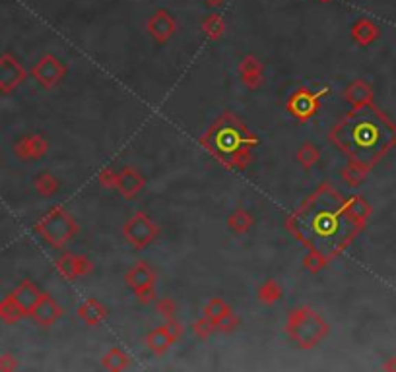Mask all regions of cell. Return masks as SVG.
<instances>
[{
	"label": "cell",
	"mask_w": 396,
	"mask_h": 372,
	"mask_svg": "<svg viewBox=\"0 0 396 372\" xmlns=\"http://www.w3.org/2000/svg\"><path fill=\"white\" fill-rule=\"evenodd\" d=\"M253 225H255V217H253V214H251L249 210H245V208H237V210H233L231 214L227 215V227H229V231H233L235 235L249 233Z\"/></svg>",
	"instance_id": "obj_21"
},
{
	"label": "cell",
	"mask_w": 396,
	"mask_h": 372,
	"mask_svg": "<svg viewBox=\"0 0 396 372\" xmlns=\"http://www.w3.org/2000/svg\"><path fill=\"white\" fill-rule=\"evenodd\" d=\"M60 316H62V308L49 293H41L39 301L30 310V318L41 327H51L55 322H58Z\"/></svg>",
	"instance_id": "obj_11"
},
{
	"label": "cell",
	"mask_w": 396,
	"mask_h": 372,
	"mask_svg": "<svg viewBox=\"0 0 396 372\" xmlns=\"http://www.w3.org/2000/svg\"><path fill=\"white\" fill-rule=\"evenodd\" d=\"M156 312H158L161 318H165V320L175 318V312H177V303H175V299H171V297H161V299H158V303H156Z\"/></svg>",
	"instance_id": "obj_34"
},
{
	"label": "cell",
	"mask_w": 396,
	"mask_h": 372,
	"mask_svg": "<svg viewBox=\"0 0 396 372\" xmlns=\"http://www.w3.org/2000/svg\"><path fill=\"white\" fill-rule=\"evenodd\" d=\"M2 93H4V91H2V90H0V95H2Z\"/></svg>",
	"instance_id": "obj_44"
},
{
	"label": "cell",
	"mask_w": 396,
	"mask_h": 372,
	"mask_svg": "<svg viewBox=\"0 0 396 372\" xmlns=\"http://www.w3.org/2000/svg\"><path fill=\"white\" fill-rule=\"evenodd\" d=\"M117 177H119V173L111 167H105V169L100 171V175H97V181L102 184L103 188H107V190H113L117 188Z\"/></svg>",
	"instance_id": "obj_36"
},
{
	"label": "cell",
	"mask_w": 396,
	"mask_h": 372,
	"mask_svg": "<svg viewBox=\"0 0 396 372\" xmlns=\"http://www.w3.org/2000/svg\"><path fill=\"white\" fill-rule=\"evenodd\" d=\"M35 192L39 194V196H43V198H51V196H55L60 188V182L58 179L53 175V173H49V171H43V173H39L37 177H35L34 181Z\"/></svg>",
	"instance_id": "obj_26"
},
{
	"label": "cell",
	"mask_w": 396,
	"mask_h": 372,
	"mask_svg": "<svg viewBox=\"0 0 396 372\" xmlns=\"http://www.w3.org/2000/svg\"><path fill=\"white\" fill-rule=\"evenodd\" d=\"M18 369V359L10 355V353H4L0 355V372H12Z\"/></svg>",
	"instance_id": "obj_39"
},
{
	"label": "cell",
	"mask_w": 396,
	"mask_h": 372,
	"mask_svg": "<svg viewBox=\"0 0 396 372\" xmlns=\"http://www.w3.org/2000/svg\"><path fill=\"white\" fill-rule=\"evenodd\" d=\"M198 142L208 153H212L226 167L235 151L243 147L259 146V138L249 132L247 124L241 123L233 113L220 116V121L212 124V128Z\"/></svg>",
	"instance_id": "obj_3"
},
{
	"label": "cell",
	"mask_w": 396,
	"mask_h": 372,
	"mask_svg": "<svg viewBox=\"0 0 396 372\" xmlns=\"http://www.w3.org/2000/svg\"><path fill=\"white\" fill-rule=\"evenodd\" d=\"M49 151V142L43 134H25L14 144L16 158L23 161H37L45 158Z\"/></svg>",
	"instance_id": "obj_10"
},
{
	"label": "cell",
	"mask_w": 396,
	"mask_h": 372,
	"mask_svg": "<svg viewBox=\"0 0 396 372\" xmlns=\"http://www.w3.org/2000/svg\"><path fill=\"white\" fill-rule=\"evenodd\" d=\"M136 299H138V303H142V305H150L154 299H156V289H154V285L152 287H144V289H138L135 291Z\"/></svg>",
	"instance_id": "obj_40"
},
{
	"label": "cell",
	"mask_w": 396,
	"mask_h": 372,
	"mask_svg": "<svg viewBox=\"0 0 396 372\" xmlns=\"http://www.w3.org/2000/svg\"><path fill=\"white\" fill-rule=\"evenodd\" d=\"M239 78L245 88L259 90L264 82V64L255 55H247L239 64Z\"/></svg>",
	"instance_id": "obj_14"
},
{
	"label": "cell",
	"mask_w": 396,
	"mask_h": 372,
	"mask_svg": "<svg viewBox=\"0 0 396 372\" xmlns=\"http://www.w3.org/2000/svg\"><path fill=\"white\" fill-rule=\"evenodd\" d=\"M78 316L80 320H82L84 324H88V326H100L102 322L107 320L109 308L102 305L97 299H86V301L78 306Z\"/></svg>",
	"instance_id": "obj_17"
},
{
	"label": "cell",
	"mask_w": 396,
	"mask_h": 372,
	"mask_svg": "<svg viewBox=\"0 0 396 372\" xmlns=\"http://www.w3.org/2000/svg\"><path fill=\"white\" fill-rule=\"evenodd\" d=\"M379 35H381L379 25L371 22V20H367V18H360L358 22L351 25V39L360 47H369L379 39Z\"/></svg>",
	"instance_id": "obj_19"
},
{
	"label": "cell",
	"mask_w": 396,
	"mask_h": 372,
	"mask_svg": "<svg viewBox=\"0 0 396 372\" xmlns=\"http://www.w3.org/2000/svg\"><path fill=\"white\" fill-rule=\"evenodd\" d=\"M25 79H27V70L20 64L18 58L10 53L0 55V90L4 93H12L16 88H20Z\"/></svg>",
	"instance_id": "obj_9"
},
{
	"label": "cell",
	"mask_w": 396,
	"mask_h": 372,
	"mask_svg": "<svg viewBox=\"0 0 396 372\" xmlns=\"http://www.w3.org/2000/svg\"><path fill=\"white\" fill-rule=\"evenodd\" d=\"M371 212H373L371 206L363 196H350L348 200H344V214L362 229L367 223V219L371 217Z\"/></svg>",
	"instance_id": "obj_18"
},
{
	"label": "cell",
	"mask_w": 396,
	"mask_h": 372,
	"mask_svg": "<svg viewBox=\"0 0 396 372\" xmlns=\"http://www.w3.org/2000/svg\"><path fill=\"white\" fill-rule=\"evenodd\" d=\"M329 256H325L318 250H309L305 254V258H303V270L309 271V273H318L329 264Z\"/></svg>",
	"instance_id": "obj_32"
},
{
	"label": "cell",
	"mask_w": 396,
	"mask_h": 372,
	"mask_svg": "<svg viewBox=\"0 0 396 372\" xmlns=\"http://www.w3.org/2000/svg\"><path fill=\"white\" fill-rule=\"evenodd\" d=\"M91 270H93L91 260L88 256H84V254H78L76 256V273H78V277H86L88 273H91Z\"/></svg>",
	"instance_id": "obj_37"
},
{
	"label": "cell",
	"mask_w": 396,
	"mask_h": 372,
	"mask_svg": "<svg viewBox=\"0 0 396 372\" xmlns=\"http://www.w3.org/2000/svg\"><path fill=\"white\" fill-rule=\"evenodd\" d=\"M123 235L130 247H135L136 250H144L156 240L159 229L144 212H136L130 219H126V223L123 225Z\"/></svg>",
	"instance_id": "obj_7"
},
{
	"label": "cell",
	"mask_w": 396,
	"mask_h": 372,
	"mask_svg": "<svg viewBox=\"0 0 396 372\" xmlns=\"http://www.w3.org/2000/svg\"><path fill=\"white\" fill-rule=\"evenodd\" d=\"M216 330V326L208 320V318H200V320H196L193 324V334L198 339H208L212 336V332Z\"/></svg>",
	"instance_id": "obj_35"
},
{
	"label": "cell",
	"mask_w": 396,
	"mask_h": 372,
	"mask_svg": "<svg viewBox=\"0 0 396 372\" xmlns=\"http://www.w3.org/2000/svg\"><path fill=\"white\" fill-rule=\"evenodd\" d=\"M360 231L362 227L344 214V200L330 186H321L294 217L295 237L329 258L340 254Z\"/></svg>",
	"instance_id": "obj_1"
},
{
	"label": "cell",
	"mask_w": 396,
	"mask_h": 372,
	"mask_svg": "<svg viewBox=\"0 0 396 372\" xmlns=\"http://www.w3.org/2000/svg\"><path fill=\"white\" fill-rule=\"evenodd\" d=\"M175 20L170 12L158 10L150 20H148V34L154 41H158L159 45L167 43L173 34H175Z\"/></svg>",
	"instance_id": "obj_13"
},
{
	"label": "cell",
	"mask_w": 396,
	"mask_h": 372,
	"mask_svg": "<svg viewBox=\"0 0 396 372\" xmlns=\"http://www.w3.org/2000/svg\"><path fill=\"white\" fill-rule=\"evenodd\" d=\"M202 32L206 34V37L212 39V41L222 39V35L226 32V22H224V18L218 16V14L208 16V18L202 22Z\"/></svg>",
	"instance_id": "obj_31"
},
{
	"label": "cell",
	"mask_w": 396,
	"mask_h": 372,
	"mask_svg": "<svg viewBox=\"0 0 396 372\" xmlns=\"http://www.w3.org/2000/svg\"><path fill=\"white\" fill-rule=\"evenodd\" d=\"M144 186H146V179H144V175L138 169H135V167H123V169L119 171L117 188L115 190L119 192L123 198L132 200V198H136L140 192L144 190Z\"/></svg>",
	"instance_id": "obj_12"
},
{
	"label": "cell",
	"mask_w": 396,
	"mask_h": 372,
	"mask_svg": "<svg viewBox=\"0 0 396 372\" xmlns=\"http://www.w3.org/2000/svg\"><path fill=\"white\" fill-rule=\"evenodd\" d=\"M241 326V318H239L233 310H229L227 314H224L218 322H216V330H220V332H235L237 327Z\"/></svg>",
	"instance_id": "obj_33"
},
{
	"label": "cell",
	"mask_w": 396,
	"mask_h": 372,
	"mask_svg": "<svg viewBox=\"0 0 396 372\" xmlns=\"http://www.w3.org/2000/svg\"><path fill=\"white\" fill-rule=\"evenodd\" d=\"M330 140L334 146L350 156L351 161L373 167L388 149L396 146V124L373 105L351 109L332 132Z\"/></svg>",
	"instance_id": "obj_2"
},
{
	"label": "cell",
	"mask_w": 396,
	"mask_h": 372,
	"mask_svg": "<svg viewBox=\"0 0 396 372\" xmlns=\"http://www.w3.org/2000/svg\"><path fill=\"white\" fill-rule=\"evenodd\" d=\"M295 158H297L299 165H301L303 169L309 171V169H313V167L318 163V159H321V151H318V147L315 146L313 142H305L303 146L297 149Z\"/></svg>",
	"instance_id": "obj_27"
},
{
	"label": "cell",
	"mask_w": 396,
	"mask_h": 372,
	"mask_svg": "<svg viewBox=\"0 0 396 372\" xmlns=\"http://www.w3.org/2000/svg\"><path fill=\"white\" fill-rule=\"evenodd\" d=\"M154 282H156V273H154V270L148 266L146 262H136L135 266L125 273V283L132 291L144 289V287H152Z\"/></svg>",
	"instance_id": "obj_16"
},
{
	"label": "cell",
	"mask_w": 396,
	"mask_h": 372,
	"mask_svg": "<svg viewBox=\"0 0 396 372\" xmlns=\"http://www.w3.org/2000/svg\"><path fill=\"white\" fill-rule=\"evenodd\" d=\"M68 68L62 60H58L55 55H45L37 60V64H34L32 68V76L34 79L45 90H53L55 86H58L65 76H67Z\"/></svg>",
	"instance_id": "obj_8"
},
{
	"label": "cell",
	"mask_w": 396,
	"mask_h": 372,
	"mask_svg": "<svg viewBox=\"0 0 396 372\" xmlns=\"http://www.w3.org/2000/svg\"><path fill=\"white\" fill-rule=\"evenodd\" d=\"M344 99L350 103L351 109L373 105L375 91L371 88V84H367L365 79H353L350 86L344 90Z\"/></svg>",
	"instance_id": "obj_15"
},
{
	"label": "cell",
	"mask_w": 396,
	"mask_h": 372,
	"mask_svg": "<svg viewBox=\"0 0 396 372\" xmlns=\"http://www.w3.org/2000/svg\"><path fill=\"white\" fill-rule=\"evenodd\" d=\"M288 336L301 349H313L329 336V324L309 306H297L288 316Z\"/></svg>",
	"instance_id": "obj_4"
},
{
	"label": "cell",
	"mask_w": 396,
	"mask_h": 372,
	"mask_svg": "<svg viewBox=\"0 0 396 372\" xmlns=\"http://www.w3.org/2000/svg\"><path fill=\"white\" fill-rule=\"evenodd\" d=\"M103 369H107V371H126L130 364H132V359H130V355L126 353V351L119 349V347H113V349H109L105 355H103L102 359Z\"/></svg>",
	"instance_id": "obj_24"
},
{
	"label": "cell",
	"mask_w": 396,
	"mask_h": 372,
	"mask_svg": "<svg viewBox=\"0 0 396 372\" xmlns=\"http://www.w3.org/2000/svg\"><path fill=\"white\" fill-rule=\"evenodd\" d=\"M321 2H330V0H321Z\"/></svg>",
	"instance_id": "obj_43"
},
{
	"label": "cell",
	"mask_w": 396,
	"mask_h": 372,
	"mask_svg": "<svg viewBox=\"0 0 396 372\" xmlns=\"http://www.w3.org/2000/svg\"><path fill=\"white\" fill-rule=\"evenodd\" d=\"M229 310H231V306L227 305L224 299L214 297V299H210V301L204 305L202 316L204 318H208V320H210V322L216 326V322H218V320H220L224 314H227Z\"/></svg>",
	"instance_id": "obj_29"
},
{
	"label": "cell",
	"mask_w": 396,
	"mask_h": 372,
	"mask_svg": "<svg viewBox=\"0 0 396 372\" xmlns=\"http://www.w3.org/2000/svg\"><path fill=\"white\" fill-rule=\"evenodd\" d=\"M76 256H78V254L62 252L60 258L57 260V271L65 280H68V282L78 280V273H76Z\"/></svg>",
	"instance_id": "obj_30"
},
{
	"label": "cell",
	"mask_w": 396,
	"mask_h": 372,
	"mask_svg": "<svg viewBox=\"0 0 396 372\" xmlns=\"http://www.w3.org/2000/svg\"><path fill=\"white\" fill-rule=\"evenodd\" d=\"M383 371L396 372V357H388V359L383 362Z\"/></svg>",
	"instance_id": "obj_41"
},
{
	"label": "cell",
	"mask_w": 396,
	"mask_h": 372,
	"mask_svg": "<svg viewBox=\"0 0 396 372\" xmlns=\"http://www.w3.org/2000/svg\"><path fill=\"white\" fill-rule=\"evenodd\" d=\"M163 326H165V330H167V334H170L171 338L175 339V341H177V339L181 338L183 334H185V327H183V324H179V322H177L175 318H170V320H165V324H163Z\"/></svg>",
	"instance_id": "obj_38"
},
{
	"label": "cell",
	"mask_w": 396,
	"mask_h": 372,
	"mask_svg": "<svg viewBox=\"0 0 396 372\" xmlns=\"http://www.w3.org/2000/svg\"><path fill=\"white\" fill-rule=\"evenodd\" d=\"M206 4L208 6H220V4H224V0H206Z\"/></svg>",
	"instance_id": "obj_42"
},
{
	"label": "cell",
	"mask_w": 396,
	"mask_h": 372,
	"mask_svg": "<svg viewBox=\"0 0 396 372\" xmlns=\"http://www.w3.org/2000/svg\"><path fill=\"white\" fill-rule=\"evenodd\" d=\"M12 297L18 301V305L27 310V316H30V310H32L35 303L39 301L41 291H39V287H37L34 282L25 280V282L20 283V285L12 291Z\"/></svg>",
	"instance_id": "obj_20"
},
{
	"label": "cell",
	"mask_w": 396,
	"mask_h": 372,
	"mask_svg": "<svg viewBox=\"0 0 396 372\" xmlns=\"http://www.w3.org/2000/svg\"><path fill=\"white\" fill-rule=\"evenodd\" d=\"M34 229L35 233L43 240H47L51 247L62 248L70 238L76 237L78 223L62 206H55L35 223Z\"/></svg>",
	"instance_id": "obj_5"
},
{
	"label": "cell",
	"mask_w": 396,
	"mask_h": 372,
	"mask_svg": "<svg viewBox=\"0 0 396 372\" xmlns=\"http://www.w3.org/2000/svg\"><path fill=\"white\" fill-rule=\"evenodd\" d=\"M282 297V285L278 282H274V280H268V282H264L261 287H259V301L264 303V305H274V303H278Z\"/></svg>",
	"instance_id": "obj_28"
},
{
	"label": "cell",
	"mask_w": 396,
	"mask_h": 372,
	"mask_svg": "<svg viewBox=\"0 0 396 372\" xmlns=\"http://www.w3.org/2000/svg\"><path fill=\"white\" fill-rule=\"evenodd\" d=\"M173 343H175V339L171 338L170 334H167L165 326L156 327V330H152V332L146 336L148 349L154 351L156 355H163V353L170 349Z\"/></svg>",
	"instance_id": "obj_23"
},
{
	"label": "cell",
	"mask_w": 396,
	"mask_h": 372,
	"mask_svg": "<svg viewBox=\"0 0 396 372\" xmlns=\"http://www.w3.org/2000/svg\"><path fill=\"white\" fill-rule=\"evenodd\" d=\"M329 86H325V88H309V86L297 88L288 99V105H286L288 113L297 119L299 123L311 121L318 113L321 101H323L325 93H329Z\"/></svg>",
	"instance_id": "obj_6"
},
{
	"label": "cell",
	"mask_w": 396,
	"mask_h": 372,
	"mask_svg": "<svg viewBox=\"0 0 396 372\" xmlns=\"http://www.w3.org/2000/svg\"><path fill=\"white\" fill-rule=\"evenodd\" d=\"M369 171H371V167H367V165H363V163H358V161H351L350 163L342 169V179H344V182L348 184V186H360L365 179H367V175H369Z\"/></svg>",
	"instance_id": "obj_25"
},
{
	"label": "cell",
	"mask_w": 396,
	"mask_h": 372,
	"mask_svg": "<svg viewBox=\"0 0 396 372\" xmlns=\"http://www.w3.org/2000/svg\"><path fill=\"white\" fill-rule=\"evenodd\" d=\"M25 316H27V310L18 305V301L12 297V293L0 301V320L4 324H18Z\"/></svg>",
	"instance_id": "obj_22"
}]
</instances>
